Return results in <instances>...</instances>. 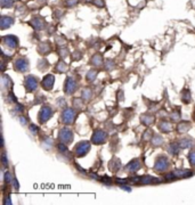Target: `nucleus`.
Listing matches in <instances>:
<instances>
[{
    "label": "nucleus",
    "mask_w": 195,
    "mask_h": 205,
    "mask_svg": "<svg viewBox=\"0 0 195 205\" xmlns=\"http://www.w3.org/2000/svg\"><path fill=\"white\" fill-rule=\"evenodd\" d=\"M78 88V82L75 81V79L72 77H69L65 81V84H64V91L66 95H72L77 91Z\"/></svg>",
    "instance_id": "423d86ee"
},
{
    "label": "nucleus",
    "mask_w": 195,
    "mask_h": 205,
    "mask_svg": "<svg viewBox=\"0 0 195 205\" xmlns=\"http://www.w3.org/2000/svg\"><path fill=\"white\" fill-rule=\"evenodd\" d=\"M24 86L27 92H33L38 88V79L34 75H27L24 81Z\"/></svg>",
    "instance_id": "6e6552de"
},
{
    "label": "nucleus",
    "mask_w": 195,
    "mask_h": 205,
    "mask_svg": "<svg viewBox=\"0 0 195 205\" xmlns=\"http://www.w3.org/2000/svg\"><path fill=\"white\" fill-rule=\"evenodd\" d=\"M2 43L8 48H10V49H15V48L18 47L20 41L15 36H2Z\"/></svg>",
    "instance_id": "9d476101"
},
{
    "label": "nucleus",
    "mask_w": 195,
    "mask_h": 205,
    "mask_svg": "<svg viewBox=\"0 0 195 205\" xmlns=\"http://www.w3.org/2000/svg\"><path fill=\"white\" fill-rule=\"evenodd\" d=\"M67 68H69V65H67L66 63L63 61V59L58 61V63L56 64V67H55L56 72H58V73H63V72H66Z\"/></svg>",
    "instance_id": "4be33fe9"
},
{
    "label": "nucleus",
    "mask_w": 195,
    "mask_h": 205,
    "mask_svg": "<svg viewBox=\"0 0 195 205\" xmlns=\"http://www.w3.org/2000/svg\"><path fill=\"white\" fill-rule=\"evenodd\" d=\"M13 179H14V178H13V175H11V173H10L9 171H8V172H6L5 173V182L7 184H11V182H13Z\"/></svg>",
    "instance_id": "e433bc0d"
},
{
    "label": "nucleus",
    "mask_w": 195,
    "mask_h": 205,
    "mask_svg": "<svg viewBox=\"0 0 195 205\" xmlns=\"http://www.w3.org/2000/svg\"><path fill=\"white\" fill-rule=\"evenodd\" d=\"M140 121L145 125H151L155 121V118H154L153 115H151V114H144L143 116L140 118Z\"/></svg>",
    "instance_id": "412c9836"
},
{
    "label": "nucleus",
    "mask_w": 195,
    "mask_h": 205,
    "mask_svg": "<svg viewBox=\"0 0 195 205\" xmlns=\"http://www.w3.org/2000/svg\"><path fill=\"white\" fill-rule=\"evenodd\" d=\"M158 128L161 130V132L169 133L171 132V130H172V125H171L169 122H167V121H161V122L159 123V125H158Z\"/></svg>",
    "instance_id": "6ab92c4d"
},
{
    "label": "nucleus",
    "mask_w": 195,
    "mask_h": 205,
    "mask_svg": "<svg viewBox=\"0 0 195 205\" xmlns=\"http://www.w3.org/2000/svg\"><path fill=\"white\" fill-rule=\"evenodd\" d=\"M169 168V161L168 159L163 156V155H161L159 156L156 161H155V164H154V170L155 171H158V172H164V171H167Z\"/></svg>",
    "instance_id": "7ed1b4c3"
},
{
    "label": "nucleus",
    "mask_w": 195,
    "mask_h": 205,
    "mask_svg": "<svg viewBox=\"0 0 195 205\" xmlns=\"http://www.w3.org/2000/svg\"><path fill=\"white\" fill-rule=\"evenodd\" d=\"M38 50L40 52L41 55H46V54H49L51 50V46L49 42H41L38 46Z\"/></svg>",
    "instance_id": "f3484780"
},
{
    "label": "nucleus",
    "mask_w": 195,
    "mask_h": 205,
    "mask_svg": "<svg viewBox=\"0 0 195 205\" xmlns=\"http://www.w3.org/2000/svg\"><path fill=\"white\" fill-rule=\"evenodd\" d=\"M90 64H91L92 66H96V67L103 65V56L101 54L92 55V57L90 58Z\"/></svg>",
    "instance_id": "a211bd4d"
},
{
    "label": "nucleus",
    "mask_w": 195,
    "mask_h": 205,
    "mask_svg": "<svg viewBox=\"0 0 195 205\" xmlns=\"http://www.w3.org/2000/svg\"><path fill=\"white\" fill-rule=\"evenodd\" d=\"M30 130L32 131V133H33V134H37V133L39 132V128H38V127H36L34 124H31V125H30Z\"/></svg>",
    "instance_id": "a18cd8bd"
},
{
    "label": "nucleus",
    "mask_w": 195,
    "mask_h": 205,
    "mask_svg": "<svg viewBox=\"0 0 195 205\" xmlns=\"http://www.w3.org/2000/svg\"><path fill=\"white\" fill-rule=\"evenodd\" d=\"M81 56H82L81 52H79V51H74V52H73V55H72V59H73V61H77V59H79Z\"/></svg>",
    "instance_id": "c03bdc74"
},
{
    "label": "nucleus",
    "mask_w": 195,
    "mask_h": 205,
    "mask_svg": "<svg viewBox=\"0 0 195 205\" xmlns=\"http://www.w3.org/2000/svg\"><path fill=\"white\" fill-rule=\"evenodd\" d=\"M106 139H107V133L101 130V129H98V130H95L92 133L91 143L95 144V145H102L106 141Z\"/></svg>",
    "instance_id": "20e7f679"
},
{
    "label": "nucleus",
    "mask_w": 195,
    "mask_h": 205,
    "mask_svg": "<svg viewBox=\"0 0 195 205\" xmlns=\"http://www.w3.org/2000/svg\"><path fill=\"white\" fill-rule=\"evenodd\" d=\"M97 75H98L97 70H90V71H88L87 75H86V79H87V81L92 82V81H95V80H96Z\"/></svg>",
    "instance_id": "cd10ccee"
},
{
    "label": "nucleus",
    "mask_w": 195,
    "mask_h": 205,
    "mask_svg": "<svg viewBox=\"0 0 195 205\" xmlns=\"http://www.w3.org/2000/svg\"><path fill=\"white\" fill-rule=\"evenodd\" d=\"M78 4V0H65V5L66 7H73V6H75Z\"/></svg>",
    "instance_id": "37998d69"
},
{
    "label": "nucleus",
    "mask_w": 195,
    "mask_h": 205,
    "mask_svg": "<svg viewBox=\"0 0 195 205\" xmlns=\"http://www.w3.org/2000/svg\"><path fill=\"white\" fill-rule=\"evenodd\" d=\"M29 66H30V64H29V59H26L24 57H20V58H17L15 62H14V67H15V70L17 72H21V73H24L29 70Z\"/></svg>",
    "instance_id": "0eeeda50"
},
{
    "label": "nucleus",
    "mask_w": 195,
    "mask_h": 205,
    "mask_svg": "<svg viewBox=\"0 0 195 205\" xmlns=\"http://www.w3.org/2000/svg\"><path fill=\"white\" fill-rule=\"evenodd\" d=\"M89 149H90V143L83 140V141H80V143L75 146L74 154H75L77 157H83V156H86L88 154Z\"/></svg>",
    "instance_id": "f03ea898"
},
{
    "label": "nucleus",
    "mask_w": 195,
    "mask_h": 205,
    "mask_svg": "<svg viewBox=\"0 0 195 205\" xmlns=\"http://www.w3.org/2000/svg\"><path fill=\"white\" fill-rule=\"evenodd\" d=\"M72 104H73V107L74 108H78V109L83 108V102H82V98H73Z\"/></svg>",
    "instance_id": "7c9ffc66"
},
{
    "label": "nucleus",
    "mask_w": 195,
    "mask_h": 205,
    "mask_svg": "<svg viewBox=\"0 0 195 205\" xmlns=\"http://www.w3.org/2000/svg\"><path fill=\"white\" fill-rule=\"evenodd\" d=\"M139 184H158L159 179L154 178L152 175H144V177H139Z\"/></svg>",
    "instance_id": "4468645a"
},
{
    "label": "nucleus",
    "mask_w": 195,
    "mask_h": 205,
    "mask_svg": "<svg viewBox=\"0 0 195 205\" xmlns=\"http://www.w3.org/2000/svg\"><path fill=\"white\" fill-rule=\"evenodd\" d=\"M193 144H194V141H193V139L190 138H183L179 141V145L181 148H190V147L193 146Z\"/></svg>",
    "instance_id": "b1692460"
},
{
    "label": "nucleus",
    "mask_w": 195,
    "mask_h": 205,
    "mask_svg": "<svg viewBox=\"0 0 195 205\" xmlns=\"http://www.w3.org/2000/svg\"><path fill=\"white\" fill-rule=\"evenodd\" d=\"M113 68H114V62L107 59V61L105 62V70L106 71H111Z\"/></svg>",
    "instance_id": "f704fd0d"
},
{
    "label": "nucleus",
    "mask_w": 195,
    "mask_h": 205,
    "mask_svg": "<svg viewBox=\"0 0 195 205\" xmlns=\"http://www.w3.org/2000/svg\"><path fill=\"white\" fill-rule=\"evenodd\" d=\"M81 97H82V99H85V100H89V99L92 97L91 89H89V88H85V89H82Z\"/></svg>",
    "instance_id": "c85d7f7f"
},
{
    "label": "nucleus",
    "mask_w": 195,
    "mask_h": 205,
    "mask_svg": "<svg viewBox=\"0 0 195 205\" xmlns=\"http://www.w3.org/2000/svg\"><path fill=\"white\" fill-rule=\"evenodd\" d=\"M181 100H183V102H185V104L190 102V100H192V95H190V91L188 89L183 90V92H181Z\"/></svg>",
    "instance_id": "bb28decb"
},
{
    "label": "nucleus",
    "mask_w": 195,
    "mask_h": 205,
    "mask_svg": "<svg viewBox=\"0 0 195 205\" xmlns=\"http://www.w3.org/2000/svg\"><path fill=\"white\" fill-rule=\"evenodd\" d=\"M188 159H190V163L192 166H195V152H190L188 154Z\"/></svg>",
    "instance_id": "58836bf2"
},
{
    "label": "nucleus",
    "mask_w": 195,
    "mask_h": 205,
    "mask_svg": "<svg viewBox=\"0 0 195 205\" xmlns=\"http://www.w3.org/2000/svg\"><path fill=\"white\" fill-rule=\"evenodd\" d=\"M13 184H14V188H15V189H18V188H20V184H18V182H17L16 178L13 179Z\"/></svg>",
    "instance_id": "de8ad7c7"
},
{
    "label": "nucleus",
    "mask_w": 195,
    "mask_h": 205,
    "mask_svg": "<svg viewBox=\"0 0 195 205\" xmlns=\"http://www.w3.org/2000/svg\"><path fill=\"white\" fill-rule=\"evenodd\" d=\"M14 24V18L9 17V16H2L1 20H0V25H1V30H6L8 29L9 26H11Z\"/></svg>",
    "instance_id": "2eb2a0df"
},
{
    "label": "nucleus",
    "mask_w": 195,
    "mask_h": 205,
    "mask_svg": "<svg viewBox=\"0 0 195 205\" xmlns=\"http://www.w3.org/2000/svg\"><path fill=\"white\" fill-rule=\"evenodd\" d=\"M51 116H53V109H51V107H49V106H42L40 112H39L38 118H39V122H40L41 124H43V123H46Z\"/></svg>",
    "instance_id": "1a4fd4ad"
},
{
    "label": "nucleus",
    "mask_w": 195,
    "mask_h": 205,
    "mask_svg": "<svg viewBox=\"0 0 195 205\" xmlns=\"http://www.w3.org/2000/svg\"><path fill=\"white\" fill-rule=\"evenodd\" d=\"M42 144H43V146L46 145V146H47L46 148L47 149H49L50 147H53V140H51L49 137H46V138H45V140L42 141Z\"/></svg>",
    "instance_id": "4c0bfd02"
},
{
    "label": "nucleus",
    "mask_w": 195,
    "mask_h": 205,
    "mask_svg": "<svg viewBox=\"0 0 195 205\" xmlns=\"http://www.w3.org/2000/svg\"><path fill=\"white\" fill-rule=\"evenodd\" d=\"M152 137H153V134H152V131H151V130H146V131L144 132V136H143L144 140H149V138L152 139Z\"/></svg>",
    "instance_id": "a19ab883"
},
{
    "label": "nucleus",
    "mask_w": 195,
    "mask_h": 205,
    "mask_svg": "<svg viewBox=\"0 0 195 205\" xmlns=\"http://www.w3.org/2000/svg\"><path fill=\"white\" fill-rule=\"evenodd\" d=\"M190 123L187 122V121H183V122H180L178 125H177V131L179 133H186L188 130L190 129Z\"/></svg>",
    "instance_id": "aec40b11"
},
{
    "label": "nucleus",
    "mask_w": 195,
    "mask_h": 205,
    "mask_svg": "<svg viewBox=\"0 0 195 205\" xmlns=\"http://www.w3.org/2000/svg\"><path fill=\"white\" fill-rule=\"evenodd\" d=\"M172 173L176 178H188L190 175H193V172L190 171V170L186 169H177L172 171Z\"/></svg>",
    "instance_id": "ddd939ff"
},
{
    "label": "nucleus",
    "mask_w": 195,
    "mask_h": 205,
    "mask_svg": "<svg viewBox=\"0 0 195 205\" xmlns=\"http://www.w3.org/2000/svg\"><path fill=\"white\" fill-rule=\"evenodd\" d=\"M151 143L153 144V146H155V147L161 146L163 144V137L160 136V134H153V137L151 139Z\"/></svg>",
    "instance_id": "393cba45"
},
{
    "label": "nucleus",
    "mask_w": 195,
    "mask_h": 205,
    "mask_svg": "<svg viewBox=\"0 0 195 205\" xmlns=\"http://www.w3.org/2000/svg\"><path fill=\"white\" fill-rule=\"evenodd\" d=\"M54 83H55V77L53 74H47L41 82V86L45 90H51Z\"/></svg>",
    "instance_id": "9b49d317"
},
{
    "label": "nucleus",
    "mask_w": 195,
    "mask_h": 205,
    "mask_svg": "<svg viewBox=\"0 0 195 205\" xmlns=\"http://www.w3.org/2000/svg\"><path fill=\"white\" fill-rule=\"evenodd\" d=\"M180 149H181V147H180V145L178 143H171L169 145L168 150H169L170 154H172V155H177V154L179 153Z\"/></svg>",
    "instance_id": "5701e85b"
},
{
    "label": "nucleus",
    "mask_w": 195,
    "mask_h": 205,
    "mask_svg": "<svg viewBox=\"0 0 195 205\" xmlns=\"http://www.w3.org/2000/svg\"><path fill=\"white\" fill-rule=\"evenodd\" d=\"M59 106H61V107H64V106H65V105H66V102H65V100H63V102H62V99H59Z\"/></svg>",
    "instance_id": "09e8293b"
},
{
    "label": "nucleus",
    "mask_w": 195,
    "mask_h": 205,
    "mask_svg": "<svg viewBox=\"0 0 195 205\" xmlns=\"http://www.w3.org/2000/svg\"><path fill=\"white\" fill-rule=\"evenodd\" d=\"M140 168H142V163L139 162V159H133L131 162H129V163L126 165V171L129 172V173H135V172H137Z\"/></svg>",
    "instance_id": "f8f14e48"
},
{
    "label": "nucleus",
    "mask_w": 195,
    "mask_h": 205,
    "mask_svg": "<svg viewBox=\"0 0 195 205\" xmlns=\"http://www.w3.org/2000/svg\"><path fill=\"white\" fill-rule=\"evenodd\" d=\"M58 138L61 140L62 143H65V144H70L72 143V140H73V132H72L71 129L69 128H62L59 130V132H58Z\"/></svg>",
    "instance_id": "39448f33"
},
{
    "label": "nucleus",
    "mask_w": 195,
    "mask_h": 205,
    "mask_svg": "<svg viewBox=\"0 0 195 205\" xmlns=\"http://www.w3.org/2000/svg\"><path fill=\"white\" fill-rule=\"evenodd\" d=\"M14 4V0H1V7L2 8H9Z\"/></svg>",
    "instance_id": "72a5a7b5"
},
{
    "label": "nucleus",
    "mask_w": 195,
    "mask_h": 205,
    "mask_svg": "<svg viewBox=\"0 0 195 205\" xmlns=\"http://www.w3.org/2000/svg\"><path fill=\"white\" fill-rule=\"evenodd\" d=\"M170 118H171L172 121H178L180 118V112L179 111H174V112H172L170 114Z\"/></svg>",
    "instance_id": "c9c22d12"
},
{
    "label": "nucleus",
    "mask_w": 195,
    "mask_h": 205,
    "mask_svg": "<svg viewBox=\"0 0 195 205\" xmlns=\"http://www.w3.org/2000/svg\"><path fill=\"white\" fill-rule=\"evenodd\" d=\"M77 112L73 108H65L61 115V120L64 124H72L75 120Z\"/></svg>",
    "instance_id": "f257e3e1"
},
{
    "label": "nucleus",
    "mask_w": 195,
    "mask_h": 205,
    "mask_svg": "<svg viewBox=\"0 0 195 205\" xmlns=\"http://www.w3.org/2000/svg\"><path fill=\"white\" fill-rule=\"evenodd\" d=\"M67 144L65 143H59L58 145H57V148H58V152L59 153H66L67 152V146H66Z\"/></svg>",
    "instance_id": "473e14b6"
},
{
    "label": "nucleus",
    "mask_w": 195,
    "mask_h": 205,
    "mask_svg": "<svg viewBox=\"0 0 195 205\" xmlns=\"http://www.w3.org/2000/svg\"><path fill=\"white\" fill-rule=\"evenodd\" d=\"M38 66H39V68H40V70H45V68H47V67H48V63H47L46 59H40L39 64H38Z\"/></svg>",
    "instance_id": "ea45409f"
},
{
    "label": "nucleus",
    "mask_w": 195,
    "mask_h": 205,
    "mask_svg": "<svg viewBox=\"0 0 195 205\" xmlns=\"http://www.w3.org/2000/svg\"><path fill=\"white\" fill-rule=\"evenodd\" d=\"M92 4L95 6H97V7H99V8H103L105 6V2L103 0H92Z\"/></svg>",
    "instance_id": "79ce46f5"
},
{
    "label": "nucleus",
    "mask_w": 195,
    "mask_h": 205,
    "mask_svg": "<svg viewBox=\"0 0 195 205\" xmlns=\"http://www.w3.org/2000/svg\"><path fill=\"white\" fill-rule=\"evenodd\" d=\"M1 83H2V87L5 88V89H8V90H10V89H11L13 82H11V79H10L8 75H2Z\"/></svg>",
    "instance_id": "a878e982"
},
{
    "label": "nucleus",
    "mask_w": 195,
    "mask_h": 205,
    "mask_svg": "<svg viewBox=\"0 0 195 205\" xmlns=\"http://www.w3.org/2000/svg\"><path fill=\"white\" fill-rule=\"evenodd\" d=\"M31 24L32 26L36 29V30H42L45 25H46V23H45V20H42L41 17H36V18H33V20H31Z\"/></svg>",
    "instance_id": "dca6fc26"
},
{
    "label": "nucleus",
    "mask_w": 195,
    "mask_h": 205,
    "mask_svg": "<svg viewBox=\"0 0 195 205\" xmlns=\"http://www.w3.org/2000/svg\"><path fill=\"white\" fill-rule=\"evenodd\" d=\"M1 159H2V165H4V166H7V165H8V161H7V155H6V153H2Z\"/></svg>",
    "instance_id": "49530a36"
},
{
    "label": "nucleus",
    "mask_w": 195,
    "mask_h": 205,
    "mask_svg": "<svg viewBox=\"0 0 195 205\" xmlns=\"http://www.w3.org/2000/svg\"><path fill=\"white\" fill-rule=\"evenodd\" d=\"M194 118H195V113H194Z\"/></svg>",
    "instance_id": "8fccbe9b"
},
{
    "label": "nucleus",
    "mask_w": 195,
    "mask_h": 205,
    "mask_svg": "<svg viewBox=\"0 0 195 205\" xmlns=\"http://www.w3.org/2000/svg\"><path fill=\"white\" fill-rule=\"evenodd\" d=\"M121 166V163H120V159H113L112 162H110V168L112 170L113 172H117Z\"/></svg>",
    "instance_id": "c756f323"
},
{
    "label": "nucleus",
    "mask_w": 195,
    "mask_h": 205,
    "mask_svg": "<svg viewBox=\"0 0 195 205\" xmlns=\"http://www.w3.org/2000/svg\"><path fill=\"white\" fill-rule=\"evenodd\" d=\"M58 55L61 57L62 59H64V58H66L69 56V50H67V48H64V46L61 47L59 49H58Z\"/></svg>",
    "instance_id": "2f4dec72"
}]
</instances>
